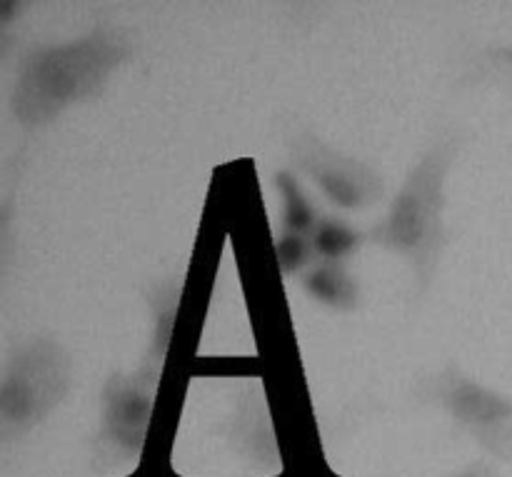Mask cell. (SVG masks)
I'll return each instance as SVG.
<instances>
[{
  "instance_id": "obj_1",
  "label": "cell",
  "mask_w": 512,
  "mask_h": 477,
  "mask_svg": "<svg viewBox=\"0 0 512 477\" xmlns=\"http://www.w3.org/2000/svg\"><path fill=\"white\" fill-rule=\"evenodd\" d=\"M133 53L130 38L115 25H95L68 43L35 45L20 58L10 110L23 128L50 123L73 105L103 93L110 75Z\"/></svg>"
},
{
  "instance_id": "obj_2",
  "label": "cell",
  "mask_w": 512,
  "mask_h": 477,
  "mask_svg": "<svg viewBox=\"0 0 512 477\" xmlns=\"http://www.w3.org/2000/svg\"><path fill=\"white\" fill-rule=\"evenodd\" d=\"M458 150L460 135L443 130L403 180L385 218L368 233L370 243L405 258L413 270L415 298L430 288L448 243V175Z\"/></svg>"
},
{
  "instance_id": "obj_3",
  "label": "cell",
  "mask_w": 512,
  "mask_h": 477,
  "mask_svg": "<svg viewBox=\"0 0 512 477\" xmlns=\"http://www.w3.org/2000/svg\"><path fill=\"white\" fill-rule=\"evenodd\" d=\"M70 390V355L50 335H33L10 348L0 375V440L28 438Z\"/></svg>"
},
{
  "instance_id": "obj_4",
  "label": "cell",
  "mask_w": 512,
  "mask_h": 477,
  "mask_svg": "<svg viewBox=\"0 0 512 477\" xmlns=\"http://www.w3.org/2000/svg\"><path fill=\"white\" fill-rule=\"evenodd\" d=\"M160 373L140 365L133 373H115L100 395V428L90 445L95 473H110L143 455L158 408Z\"/></svg>"
},
{
  "instance_id": "obj_5",
  "label": "cell",
  "mask_w": 512,
  "mask_h": 477,
  "mask_svg": "<svg viewBox=\"0 0 512 477\" xmlns=\"http://www.w3.org/2000/svg\"><path fill=\"white\" fill-rule=\"evenodd\" d=\"M420 398L443 410L490 458L512 465V395L478 383L450 363L423 380Z\"/></svg>"
},
{
  "instance_id": "obj_6",
  "label": "cell",
  "mask_w": 512,
  "mask_h": 477,
  "mask_svg": "<svg viewBox=\"0 0 512 477\" xmlns=\"http://www.w3.org/2000/svg\"><path fill=\"white\" fill-rule=\"evenodd\" d=\"M288 150L298 173L313 180L335 208L365 210L383 198V180L368 163L340 153L310 130L295 128Z\"/></svg>"
},
{
  "instance_id": "obj_7",
  "label": "cell",
  "mask_w": 512,
  "mask_h": 477,
  "mask_svg": "<svg viewBox=\"0 0 512 477\" xmlns=\"http://www.w3.org/2000/svg\"><path fill=\"white\" fill-rule=\"evenodd\" d=\"M225 438L233 453L255 473H270L280 465V440L260 388H250L238 400L225 423Z\"/></svg>"
},
{
  "instance_id": "obj_8",
  "label": "cell",
  "mask_w": 512,
  "mask_h": 477,
  "mask_svg": "<svg viewBox=\"0 0 512 477\" xmlns=\"http://www.w3.org/2000/svg\"><path fill=\"white\" fill-rule=\"evenodd\" d=\"M180 305H183V288L178 280H163L148 290V308H150V343L145 353V368L163 370L165 358L173 345L175 325H178Z\"/></svg>"
},
{
  "instance_id": "obj_9",
  "label": "cell",
  "mask_w": 512,
  "mask_h": 477,
  "mask_svg": "<svg viewBox=\"0 0 512 477\" xmlns=\"http://www.w3.org/2000/svg\"><path fill=\"white\" fill-rule=\"evenodd\" d=\"M300 285L315 303L338 313H350L360 303V288L343 263H315L300 275Z\"/></svg>"
},
{
  "instance_id": "obj_10",
  "label": "cell",
  "mask_w": 512,
  "mask_h": 477,
  "mask_svg": "<svg viewBox=\"0 0 512 477\" xmlns=\"http://www.w3.org/2000/svg\"><path fill=\"white\" fill-rule=\"evenodd\" d=\"M275 190H278L280 203H283L285 233H295V235H305V238H310L313 230L318 228L323 213H320L318 205L308 198V193H305L298 175H295L293 170H278V173H275Z\"/></svg>"
},
{
  "instance_id": "obj_11",
  "label": "cell",
  "mask_w": 512,
  "mask_h": 477,
  "mask_svg": "<svg viewBox=\"0 0 512 477\" xmlns=\"http://www.w3.org/2000/svg\"><path fill=\"white\" fill-rule=\"evenodd\" d=\"M365 238L368 235L355 230L345 220L335 218V215H323L318 228L310 235V243H313L315 258L320 263H340L343 258L353 255L363 245Z\"/></svg>"
},
{
  "instance_id": "obj_12",
  "label": "cell",
  "mask_w": 512,
  "mask_h": 477,
  "mask_svg": "<svg viewBox=\"0 0 512 477\" xmlns=\"http://www.w3.org/2000/svg\"><path fill=\"white\" fill-rule=\"evenodd\" d=\"M483 80H512V45L483 48L470 55L463 68V83H483Z\"/></svg>"
},
{
  "instance_id": "obj_13",
  "label": "cell",
  "mask_w": 512,
  "mask_h": 477,
  "mask_svg": "<svg viewBox=\"0 0 512 477\" xmlns=\"http://www.w3.org/2000/svg\"><path fill=\"white\" fill-rule=\"evenodd\" d=\"M273 253H275V263H278V270L283 275H288V278H293V275H303L305 270L313 268V265L318 263L310 238H305V235L285 233V230L275 238Z\"/></svg>"
},
{
  "instance_id": "obj_14",
  "label": "cell",
  "mask_w": 512,
  "mask_h": 477,
  "mask_svg": "<svg viewBox=\"0 0 512 477\" xmlns=\"http://www.w3.org/2000/svg\"><path fill=\"white\" fill-rule=\"evenodd\" d=\"M445 477H500V473L490 460H475V463L465 465L463 470H455Z\"/></svg>"
}]
</instances>
